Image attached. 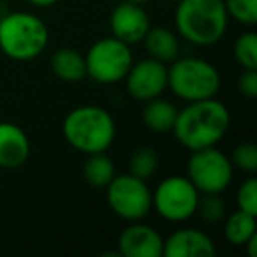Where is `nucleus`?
Here are the masks:
<instances>
[{
    "mask_svg": "<svg viewBox=\"0 0 257 257\" xmlns=\"http://www.w3.org/2000/svg\"><path fill=\"white\" fill-rule=\"evenodd\" d=\"M232 55L241 69H257V36L252 30L236 37Z\"/></svg>",
    "mask_w": 257,
    "mask_h": 257,
    "instance_id": "21",
    "label": "nucleus"
},
{
    "mask_svg": "<svg viewBox=\"0 0 257 257\" xmlns=\"http://www.w3.org/2000/svg\"><path fill=\"white\" fill-rule=\"evenodd\" d=\"M114 176L116 169L106 152L86 155V161L83 164V178L88 185H92L93 189H106Z\"/></svg>",
    "mask_w": 257,
    "mask_h": 257,
    "instance_id": "19",
    "label": "nucleus"
},
{
    "mask_svg": "<svg viewBox=\"0 0 257 257\" xmlns=\"http://www.w3.org/2000/svg\"><path fill=\"white\" fill-rule=\"evenodd\" d=\"M231 127L229 107L217 97L187 102L178 109L171 133L185 150L217 147Z\"/></svg>",
    "mask_w": 257,
    "mask_h": 257,
    "instance_id": "1",
    "label": "nucleus"
},
{
    "mask_svg": "<svg viewBox=\"0 0 257 257\" xmlns=\"http://www.w3.org/2000/svg\"><path fill=\"white\" fill-rule=\"evenodd\" d=\"M220 85V71L204 58L178 57L168 67V88L183 102L217 97Z\"/></svg>",
    "mask_w": 257,
    "mask_h": 257,
    "instance_id": "5",
    "label": "nucleus"
},
{
    "mask_svg": "<svg viewBox=\"0 0 257 257\" xmlns=\"http://www.w3.org/2000/svg\"><path fill=\"white\" fill-rule=\"evenodd\" d=\"M238 92L246 99H255L257 97V69H243L238 76Z\"/></svg>",
    "mask_w": 257,
    "mask_h": 257,
    "instance_id": "26",
    "label": "nucleus"
},
{
    "mask_svg": "<svg viewBox=\"0 0 257 257\" xmlns=\"http://www.w3.org/2000/svg\"><path fill=\"white\" fill-rule=\"evenodd\" d=\"M141 43L145 44L148 57L162 64H171L175 58L180 57V51H182L178 34L168 27H150Z\"/></svg>",
    "mask_w": 257,
    "mask_h": 257,
    "instance_id": "15",
    "label": "nucleus"
},
{
    "mask_svg": "<svg viewBox=\"0 0 257 257\" xmlns=\"http://www.w3.org/2000/svg\"><path fill=\"white\" fill-rule=\"evenodd\" d=\"M185 176L201 194H222L232 183L234 168L224 152L208 147L190 152Z\"/></svg>",
    "mask_w": 257,
    "mask_h": 257,
    "instance_id": "8",
    "label": "nucleus"
},
{
    "mask_svg": "<svg viewBox=\"0 0 257 257\" xmlns=\"http://www.w3.org/2000/svg\"><path fill=\"white\" fill-rule=\"evenodd\" d=\"M50 43L46 22L29 11L0 16V51L16 62H30L43 55Z\"/></svg>",
    "mask_w": 257,
    "mask_h": 257,
    "instance_id": "4",
    "label": "nucleus"
},
{
    "mask_svg": "<svg viewBox=\"0 0 257 257\" xmlns=\"http://www.w3.org/2000/svg\"><path fill=\"white\" fill-rule=\"evenodd\" d=\"M62 133L69 147L79 154L107 152L116 138V121L107 109L93 104L78 106L64 118Z\"/></svg>",
    "mask_w": 257,
    "mask_h": 257,
    "instance_id": "3",
    "label": "nucleus"
},
{
    "mask_svg": "<svg viewBox=\"0 0 257 257\" xmlns=\"http://www.w3.org/2000/svg\"><path fill=\"white\" fill-rule=\"evenodd\" d=\"M217 252L215 243L206 232L194 227H183L164 239V257H210Z\"/></svg>",
    "mask_w": 257,
    "mask_h": 257,
    "instance_id": "13",
    "label": "nucleus"
},
{
    "mask_svg": "<svg viewBox=\"0 0 257 257\" xmlns=\"http://www.w3.org/2000/svg\"><path fill=\"white\" fill-rule=\"evenodd\" d=\"M127 2H133V4H138V6H145V4H148L150 0H127Z\"/></svg>",
    "mask_w": 257,
    "mask_h": 257,
    "instance_id": "29",
    "label": "nucleus"
},
{
    "mask_svg": "<svg viewBox=\"0 0 257 257\" xmlns=\"http://www.w3.org/2000/svg\"><path fill=\"white\" fill-rule=\"evenodd\" d=\"M123 81L127 93L134 100L147 102L155 97H161L168 90V64H162L150 57L133 62Z\"/></svg>",
    "mask_w": 257,
    "mask_h": 257,
    "instance_id": "10",
    "label": "nucleus"
},
{
    "mask_svg": "<svg viewBox=\"0 0 257 257\" xmlns=\"http://www.w3.org/2000/svg\"><path fill=\"white\" fill-rule=\"evenodd\" d=\"M164 238L143 220L128 222L118 238V252L123 257H161Z\"/></svg>",
    "mask_w": 257,
    "mask_h": 257,
    "instance_id": "12",
    "label": "nucleus"
},
{
    "mask_svg": "<svg viewBox=\"0 0 257 257\" xmlns=\"http://www.w3.org/2000/svg\"><path fill=\"white\" fill-rule=\"evenodd\" d=\"M201 192L187 176L173 175L164 178L152 192V210L171 224H183L197 213Z\"/></svg>",
    "mask_w": 257,
    "mask_h": 257,
    "instance_id": "6",
    "label": "nucleus"
},
{
    "mask_svg": "<svg viewBox=\"0 0 257 257\" xmlns=\"http://www.w3.org/2000/svg\"><path fill=\"white\" fill-rule=\"evenodd\" d=\"M178 107L162 97H155L145 102L141 120L145 127L155 134H169L175 127Z\"/></svg>",
    "mask_w": 257,
    "mask_h": 257,
    "instance_id": "16",
    "label": "nucleus"
},
{
    "mask_svg": "<svg viewBox=\"0 0 257 257\" xmlns=\"http://www.w3.org/2000/svg\"><path fill=\"white\" fill-rule=\"evenodd\" d=\"M51 71L65 83H78L86 78L85 55L71 48H60L51 55Z\"/></svg>",
    "mask_w": 257,
    "mask_h": 257,
    "instance_id": "17",
    "label": "nucleus"
},
{
    "mask_svg": "<svg viewBox=\"0 0 257 257\" xmlns=\"http://www.w3.org/2000/svg\"><path fill=\"white\" fill-rule=\"evenodd\" d=\"M197 213L208 224H217L224 220V217L227 215V206L220 194H201Z\"/></svg>",
    "mask_w": 257,
    "mask_h": 257,
    "instance_id": "23",
    "label": "nucleus"
},
{
    "mask_svg": "<svg viewBox=\"0 0 257 257\" xmlns=\"http://www.w3.org/2000/svg\"><path fill=\"white\" fill-rule=\"evenodd\" d=\"M257 234L255 215L236 208L224 217V238L232 246H243L252 236Z\"/></svg>",
    "mask_w": 257,
    "mask_h": 257,
    "instance_id": "18",
    "label": "nucleus"
},
{
    "mask_svg": "<svg viewBox=\"0 0 257 257\" xmlns=\"http://www.w3.org/2000/svg\"><path fill=\"white\" fill-rule=\"evenodd\" d=\"M106 199L111 211L125 222L143 220L152 211V190L147 180L131 173L116 175L107 183Z\"/></svg>",
    "mask_w": 257,
    "mask_h": 257,
    "instance_id": "9",
    "label": "nucleus"
},
{
    "mask_svg": "<svg viewBox=\"0 0 257 257\" xmlns=\"http://www.w3.org/2000/svg\"><path fill=\"white\" fill-rule=\"evenodd\" d=\"M229 20L243 27H253L257 23V0H224Z\"/></svg>",
    "mask_w": 257,
    "mask_h": 257,
    "instance_id": "22",
    "label": "nucleus"
},
{
    "mask_svg": "<svg viewBox=\"0 0 257 257\" xmlns=\"http://www.w3.org/2000/svg\"><path fill=\"white\" fill-rule=\"evenodd\" d=\"M29 4H32L34 8H51L53 4H57L58 0H25Z\"/></svg>",
    "mask_w": 257,
    "mask_h": 257,
    "instance_id": "28",
    "label": "nucleus"
},
{
    "mask_svg": "<svg viewBox=\"0 0 257 257\" xmlns=\"http://www.w3.org/2000/svg\"><path fill=\"white\" fill-rule=\"evenodd\" d=\"M236 206L246 213L257 215V180L253 175H248V178L239 183L236 190Z\"/></svg>",
    "mask_w": 257,
    "mask_h": 257,
    "instance_id": "25",
    "label": "nucleus"
},
{
    "mask_svg": "<svg viewBox=\"0 0 257 257\" xmlns=\"http://www.w3.org/2000/svg\"><path fill=\"white\" fill-rule=\"evenodd\" d=\"M243 246L246 248V253H248V257H257V234L252 236V238H250Z\"/></svg>",
    "mask_w": 257,
    "mask_h": 257,
    "instance_id": "27",
    "label": "nucleus"
},
{
    "mask_svg": "<svg viewBox=\"0 0 257 257\" xmlns=\"http://www.w3.org/2000/svg\"><path fill=\"white\" fill-rule=\"evenodd\" d=\"M229 16L224 0H180L175 9V32L192 46L208 48L225 36Z\"/></svg>",
    "mask_w": 257,
    "mask_h": 257,
    "instance_id": "2",
    "label": "nucleus"
},
{
    "mask_svg": "<svg viewBox=\"0 0 257 257\" xmlns=\"http://www.w3.org/2000/svg\"><path fill=\"white\" fill-rule=\"evenodd\" d=\"M30 157L27 133L13 121H0V168L16 169Z\"/></svg>",
    "mask_w": 257,
    "mask_h": 257,
    "instance_id": "14",
    "label": "nucleus"
},
{
    "mask_svg": "<svg viewBox=\"0 0 257 257\" xmlns=\"http://www.w3.org/2000/svg\"><path fill=\"white\" fill-rule=\"evenodd\" d=\"M0 16H2V13H0Z\"/></svg>",
    "mask_w": 257,
    "mask_h": 257,
    "instance_id": "31",
    "label": "nucleus"
},
{
    "mask_svg": "<svg viewBox=\"0 0 257 257\" xmlns=\"http://www.w3.org/2000/svg\"><path fill=\"white\" fill-rule=\"evenodd\" d=\"M232 168L239 169V171L246 173V175H253L257 171V148L253 143L246 141V143H239L238 147L232 150L231 155Z\"/></svg>",
    "mask_w": 257,
    "mask_h": 257,
    "instance_id": "24",
    "label": "nucleus"
},
{
    "mask_svg": "<svg viewBox=\"0 0 257 257\" xmlns=\"http://www.w3.org/2000/svg\"><path fill=\"white\" fill-rule=\"evenodd\" d=\"M134 62L131 46L109 36L95 41L85 55L86 76L99 85H114L123 81Z\"/></svg>",
    "mask_w": 257,
    "mask_h": 257,
    "instance_id": "7",
    "label": "nucleus"
},
{
    "mask_svg": "<svg viewBox=\"0 0 257 257\" xmlns=\"http://www.w3.org/2000/svg\"><path fill=\"white\" fill-rule=\"evenodd\" d=\"M128 173L141 180H150L159 169V154L150 147H140L128 157Z\"/></svg>",
    "mask_w": 257,
    "mask_h": 257,
    "instance_id": "20",
    "label": "nucleus"
},
{
    "mask_svg": "<svg viewBox=\"0 0 257 257\" xmlns=\"http://www.w3.org/2000/svg\"><path fill=\"white\" fill-rule=\"evenodd\" d=\"M150 16L145 11V6L133 2H120L109 15V32L121 43L134 46L145 39L150 30Z\"/></svg>",
    "mask_w": 257,
    "mask_h": 257,
    "instance_id": "11",
    "label": "nucleus"
},
{
    "mask_svg": "<svg viewBox=\"0 0 257 257\" xmlns=\"http://www.w3.org/2000/svg\"><path fill=\"white\" fill-rule=\"evenodd\" d=\"M168 2H173V4H176V2H180V0H168Z\"/></svg>",
    "mask_w": 257,
    "mask_h": 257,
    "instance_id": "30",
    "label": "nucleus"
}]
</instances>
